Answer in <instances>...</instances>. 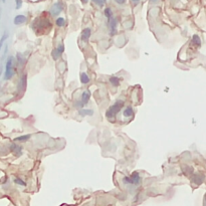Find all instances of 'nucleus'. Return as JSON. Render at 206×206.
<instances>
[{"label":"nucleus","instance_id":"1","mask_svg":"<svg viewBox=\"0 0 206 206\" xmlns=\"http://www.w3.org/2000/svg\"><path fill=\"white\" fill-rule=\"evenodd\" d=\"M123 107H124V102L121 101V100L117 101L113 106H111V107L107 110V112H106V117H107L108 119H115L117 114H119L120 112H121Z\"/></svg>","mask_w":206,"mask_h":206},{"label":"nucleus","instance_id":"2","mask_svg":"<svg viewBox=\"0 0 206 206\" xmlns=\"http://www.w3.org/2000/svg\"><path fill=\"white\" fill-rule=\"evenodd\" d=\"M14 58L13 56H9L7 58L5 62V73H4V79L5 81H9L15 75V71H14Z\"/></svg>","mask_w":206,"mask_h":206},{"label":"nucleus","instance_id":"3","mask_svg":"<svg viewBox=\"0 0 206 206\" xmlns=\"http://www.w3.org/2000/svg\"><path fill=\"white\" fill-rule=\"evenodd\" d=\"M62 9H64L62 4L60 3V2H56V3H54V5L52 6L49 12L52 16H58V15H60V12L62 11Z\"/></svg>","mask_w":206,"mask_h":206},{"label":"nucleus","instance_id":"4","mask_svg":"<svg viewBox=\"0 0 206 206\" xmlns=\"http://www.w3.org/2000/svg\"><path fill=\"white\" fill-rule=\"evenodd\" d=\"M117 25L118 21L115 17L109 18V29H110V34L111 35H115L117 33Z\"/></svg>","mask_w":206,"mask_h":206},{"label":"nucleus","instance_id":"5","mask_svg":"<svg viewBox=\"0 0 206 206\" xmlns=\"http://www.w3.org/2000/svg\"><path fill=\"white\" fill-rule=\"evenodd\" d=\"M26 20H27V17H26L25 15H23V14H18V15H16L15 17H14L13 23L15 24V25H21V24L25 23Z\"/></svg>","mask_w":206,"mask_h":206},{"label":"nucleus","instance_id":"6","mask_svg":"<svg viewBox=\"0 0 206 206\" xmlns=\"http://www.w3.org/2000/svg\"><path fill=\"white\" fill-rule=\"evenodd\" d=\"M91 35V28L87 27V28H85V29L83 30V32H81V40H83V41L87 42V40L89 39Z\"/></svg>","mask_w":206,"mask_h":206},{"label":"nucleus","instance_id":"7","mask_svg":"<svg viewBox=\"0 0 206 206\" xmlns=\"http://www.w3.org/2000/svg\"><path fill=\"white\" fill-rule=\"evenodd\" d=\"M130 179H131V184H134V185H139L141 182V177L140 175H139L138 172H133L131 174V176H130Z\"/></svg>","mask_w":206,"mask_h":206},{"label":"nucleus","instance_id":"8","mask_svg":"<svg viewBox=\"0 0 206 206\" xmlns=\"http://www.w3.org/2000/svg\"><path fill=\"white\" fill-rule=\"evenodd\" d=\"M91 97V91H89V89H85V91H83V95H81V103L83 104V106L87 105V104L89 103Z\"/></svg>","mask_w":206,"mask_h":206},{"label":"nucleus","instance_id":"9","mask_svg":"<svg viewBox=\"0 0 206 206\" xmlns=\"http://www.w3.org/2000/svg\"><path fill=\"white\" fill-rule=\"evenodd\" d=\"M10 150L12 151V152L14 153V154L16 155V156H20V155L22 154V148H21V146H19V145H17V144H12L11 145V148H10Z\"/></svg>","mask_w":206,"mask_h":206},{"label":"nucleus","instance_id":"10","mask_svg":"<svg viewBox=\"0 0 206 206\" xmlns=\"http://www.w3.org/2000/svg\"><path fill=\"white\" fill-rule=\"evenodd\" d=\"M79 81L83 85H87L91 81V79H89V75H87V73H81V77H79Z\"/></svg>","mask_w":206,"mask_h":206},{"label":"nucleus","instance_id":"11","mask_svg":"<svg viewBox=\"0 0 206 206\" xmlns=\"http://www.w3.org/2000/svg\"><path fill=\"white\" fill-rule=\"evenodd\" d=\"M26 81H27V79H26V75H23L21 77H20L19 85H18V89H19V91H22V89H25Z\"/></svg>","mask_w":206,"mask_h":206},{"label":"nucleus","instance_id":"12","mask_svg":"<svg viewBox=\"0 0 206 206\" xmlns=\"http://www.w3.org/2000/svg\"><path fill=\"white\" fill-rule=\"evenodd\" d=\"M123 115L125 118H131L134 116V111L132 107H127L125 110L123 111Z\"/></svg>","mask_w":206,"mask_h":206},{"label":"nucleus","instance_id":"13","mask_svg":"<svg viewBox=\"0 0 206 206\" xmlns=\"http://www.w3.org/2000/svg\"><path fill=\"white\" fill-rule=\"evenodd\" d=\"M79 114L81 117H85V116H93L94 115V111L93 110H85V109H81L79 110Z\"/></svg>","mask_w":206,"mask_h":206},{"label":"nucleus","instance_id":"14","mask_svg":"<svg viewBox=\"0 0 206 206\" xmlns=\"http://www.w3.org/2000/svg\"><path fill=\"white\" fill-rule=\"evenodd\" d=\"M120 81H121V79H120V77H118L113 75V77H110V83H111V85H113V87H119Z\"/></svg>","mask_w":206,"mask_h":206},{"label":"nucleus","instance_id":"15","mask_svg":"<svg viewBox=\"0 0 206 206\" xmlns=\"http://www.w3.org/2000/svg\"><path fill=\"white\" fill-rule=\"evenodd\" d=\"M203 180H204V176H202V175L200 174L194 175L192 178V181L194 183H196V184H201V183L203 182Z\"/></svg>","mask_w":206,"mask_h":206},{"label":"nucleus","instance_id":"16","mask_svg":"<svg viewBox=\"0 0 206 206\" xmlns=\"http://www.w3.org/2000/svg\"><path fill=\"white\" fill-rule=\"evenodd\" d=\"M192 43L194 44L196 47H199V46L201 45V40L200 38H199L198 35H193L192 37Z\"/></svg>","mask_w":206,"mask_h":206},{"label":"nucleus","instance_id":"17","mask_svg":"<svg viewBox=\"0 0 206 206\" xmlns=\"http://www.w3.org/2000/svg\"><path fill=\"white\" fill-rule=\"evenodd\" d=\"M56 25L58 26V27H64L66 25V19L62 17H58V19L56 20Z\"/></svg>","mask_w":206,"mask_h":206},{"label":"nucleus","instance_id":"18","mask_svg":"<svg viewBox=\"0 0 206 206\" xmlns=\"http://www.w3.org/2000/svg\"><path fill=\"white\" fill-rule=\"evenodd\" d=\"M62 54H60V52H58V50L56 49V48H54V49L52 52V58H54V60H58V58H60V56H62Z\"/></svg>","mask_w":206,"mask_h":206},{"label":"nucleus","instance_id":"19","mask_svg":"<svg viewBox=\"0 0 206 206\" xmlns=\"http://www.w3.org/2000/svg\"><path fill=\"white\" fill-rule=\"evenodd\" d=\"M16 60H17V62L19 64V66H23L24 62H25V58H24V56L21 54H16Z\"/></svg>","mask_w":206,"mask_h":206},{"label":"nucleus","instance_id":"20","mask_svg":"<svg viewBox=\"0 0 206 206\" xmlns=\"http://www.w3.org/2000/svg\"><path fill=\"white\" fill-rule=\"evenodd\" d=\"M104 14H105V16L108 18V19L111 18V17H113V11H112V9L110 7L105 8V10H104Z\"/></svg>","mask_w":206,"mask_h":206},{"label":"nucleus","instance_id":"21","mask_svg":"<svg viewBox=\"0 0 206 206\" xmlns=\"http://www.w3.org/2000/svg\"><path fill=\"white\" fill-rule=\"evenodd\" d=\"M30 138V135H23V136H19V137L15 138L14 139V141L15 142H25V141H27L28 139Z\"/></svg>","mask_w":206,"mask_h":206},{"label":"nucleus","instance_id":"22","mask_svg":"<svg viewBox=\"0 0 206 206\" xmlns=\"http://www.w3.org/2000/svg\"><path fill=\"white\" fill-rule=\"evenodd\" d=\"M8 37V34L7 33H4L3 34V36L1 37V39H0V50H1V48H2V45H3V43H4V41L6 40V38Z\"/></svg>","mask_w":206,"mask_h":206},{"label":"nucleus","instance_id":"23","mask_svg":"<svg viewBox=\"0 0 206 206\" xmlns=\"http://www.w3.org/2000/svg\"><path fill=\"white\" fill-rule=\"evenodd\" d=\"M93 1L95 2L98 6H100V7H103L106 3V0H93Z\"/></svg>","mask_w":206,"mask_h":206},{"label":"nucleus","instance_id":"24","mask_svg":"<svg viewBox=\"0 0 206 206\" xmlns=\"http://www.w3.org/2000/svg\"><path fill=\"white\" fill-rule=\"evenodd\" d=\"M14 182L16 183V184H18V185H22V186H26V183L24 182L23 180H21L20 178H15L14 179Z\"/></svg>","mask_w":206,"mask_h":206},{"label":"nucleus","instance_id":"25","mask_svg":"<svg viewBox=\"0 0 206 206\" xmlns=\"http://www.w3.org/2000/svg\"><path fill=\"white\" fill-rule=\"evenodd\" d=\"M22 3L23 1L22 0H15V5H16V9H20L22 6Z\"/></svg>","mask_w":206,"mask_h":206},{"label":"nucleus","instance_id":"26","mask_svg":"<svg viewBox=\"0 0 206 206\" xmlns=\"http://www.w3.org/2000/svg\"><path fill=\"white\" fill-rule=\"evenodd\" d=\"M56 49L58 50V52H60V54H64V44H60V45L56 47Z\"/></svg>","mask_w":206,"mask_h":206},{"label":"nucleus","instance_id":"27","mask_svg":"<svg viewBox=\"0 0 206 206\" xmlns=\"http://www.w3.org/2000/svg\"><path fill=\"white\" fill-rule=\"evenodd\" d=\"M123 181L125 184H131V179H130V177H124L123 178Z\"/></svg>","mask_w":206,"mask_h":206},{"label":"nucleus","instance_id":"28","mask_svg":"<svg viewBox=\"0 0 206 206\" xmlns=\"http://www.w3.org/2000/svg\"><path fill=\"white\" fill-rule=\"evenodd\" d=\"M116 3L119 4V5H123V4L126 3V0H115Z\"/></svg>","mask_w":206,"mask_h":206},{"label":"nucleus","instance_id":"29","mask_svg":"<svg viewBox=\"0 0 206 206\" xmlns=\"http://www.w3.org/2000/svg\"><path fill=\"white\" fill-rule=\"evenodd\" d=\"M131 1H132V3H133V4H135V5H137L139 2L141 1V0H131Z\"/></svg>","mask_w":206,"mask_h":206},{"label":"nucleus","instance_id":"30","mask_svg":"<svg viewBox=\"0 0 206 206\" xmlns=\"http://www.w3.org/2000/svg\"><path fill=\"white\" fill-rule=\"evenodd\" d=\"M81 3L83 4H87V2H89V0H81Z\"/></svg>","mask_w":206,"mask_h":206},{"label":"nucleus","instance_id":"31","mask_svg":"<svg viewBox=\"0 0 206 206\" xmlns=\"http://www.w3.org/2000/svg\"><path fill=\"white\" fill-rule=\"evenodd\" d=\"M2 70H3V69H2V66H0V75H2Z\"/></svg>","mask_w":206,"mask_h":206},{"label":"nucleus","instance_id":"32","mask_svg":"<svg viewBox=\"0 0 206 206\" xmlns=\"http://www.w3.org/2000/svg\"><path fill=\"white\" fill-rule=\"evenodd\" d=\"M151 2H152V3H157V1H158V0H150Z\"/></svg>","mask_w":206,"mask_h":206},{"label":"nucleus","instance_id":"33","mask_svg":"<svg viewBox=\"0 0 206 206\" xmlns=\"http://www.w3.org/2000/svg\"><path fill=\"white\" fill-rule=\"evenodd\" d=\"M6 1V0H2V2H5Z\"/></svg>","mask_w":206,"mask_h":206},{"label":"nucleus","instance_id":"34","mask_svg":"<svg viewBox=\"0 0 206 206\" xmlns=\"http://www.w3.org/2000/svg\"><path fill=\"white\" fill-rule=\"evenodd\" d=\"M205 199H206V196H205Z\"/></svg>","mask_w":206,"mask_h":206}]
</instances>
